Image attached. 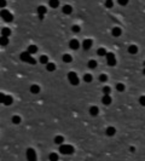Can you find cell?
I'll return each instance as SVG.
<instances>
[{
  "instance_id": "1",
  "label": "cell",
  "mask_w": 145,
  "mask_h": 161,
  "mask_svg": "<svg viewBox=\"0 0 145 161\" xmlns=\"http://www.w3.org/2000/svg\"><path fill=\"white\" fill-rule=\"evenodd\" d=\"M21 59H22L23 62H27V63H29V64H36L35 58H33V57H32V55H30L28 51H26V52H22V53H21Z\"/></svg>"
},
{
  "instance_id": "2",
  "label": "cell",
  "mask_w": 145,
  "mask_h": 161,
  "mask_svg": "<svg viewBox=\"0 0 145 161\" xmlns=\"http://www.w3.org/2000/svg\"><path fill=\"white\" fill-rule=\"evenodd\" d=\"M59 152L62 153V154L69 155V154H72V153H74V147H72V145H69V144H61Z\"/></svg>"
},
{
  "instance_id": "3",
  "label": "cell",
  "mask_w": 145,
  "mask_h": 161,
  "mask_svg": "<svg viewBox=\"0 0 145 161\" xmlns=\"http://www.w3.org/2000/svg\"><path fill=\"white\" fill-rule=\"evenodd\" d=\"M0 16H1V18L4 19L5 22H12L13 21V16H12V13L10 12L9 10H1V12H0Z\"/></svg>"
},
{
  "instance_id": "4",
  "label": "cell",
  "mask_w": 145,
  "mask_h": 161,
  "mask_svg": "<svg viewBox=\"0 0 145 161\" xmlns=\"http://www.w3.org/2000/svg\"><path fill=\"white\" fill-rule=\"evenodd\" d=\"M68 80H69V82L74 86L79 85V82H80V80H79V78H77V74L74 73V72H70V73L68 74Z\"/></svg>"
},
{
  "instance_id": "5",
  "label": "cell",
  "mask_w": 145,
  "mask_h": 161,
  "mask_svg": "<svg viewBox=\"0 0 145 161\" xmlns=\"http://www.w3.org/2000/svg\"><path fill=\"white\" fill-rule=\"evenodd\" d=\"M105 56H107V63H108V66H110V67L116 66V58H115V55H114V53L107 52Z\"/></svg>"
},
{
  "instance_id": "6",
  "label": "cell",
  "mask_w": 145,
  "mask_h": 161,
  "mask_svg": "<svg viewBox=\"0 0 145 161\" xmlns=\"http://www.w3.org/2000/svg\"><path fill=\"white\" fill-rule=\"evenodd\" d=\"M27 159L30 161H34L36 159V153L34 149H32V148L27 149Z\"/></svg>"
},
{
  "instance_id": "7",
  "label": "cell",
  "mask_w": 145,
  "mask_h": 161,
  "mask_svg": "<svg viewBox=\"0 0 145 161\" xmlns=\"http://www.w3.org/2000/svg\"><path fill=\"white\" fill-rule=\"evenodd\" d=\"M92 45H93L92 39H86V40L82 41V47L85 48V50H90V48L92 47Z\"/></svg>"
},
{
  "instance_id": "8",
  "label": "cell",
  "mask_w": 145,
  "mask_h": 161,
  "mask_svg": "<svg viewBox=\"0 0 145 161\" xmlns=\"http://www.w3.org/2000/svg\"><path fill=\"white\" fill-rule=\"evenodd\" d=\"M111 102H112V98H111V96L110 95H104L103 96V98H102V103H103L104 105L111 104Z\"/></svg>"
},
{
  "instance_id": "9",
  "label": "cell",
  "mask_w": 145,
  "mask_h": 161,
  "mask_svg": "<svg viewBox=\"0 0 145 161\" xmlns=\"http://www.w3.org/2000/svg\"><path fill=\"white\" fill-rule=\"evenodd\" d=\"M69 47L72 48V50H77V48L80 47V42H79V40H76V39L70 40V42H69Z\"/></svg>"
},
{
  "instance_id": "10",
  "label": "cell",
  "mask_w": 145,
  "mask_h": 161,
  "mask_svg": "<svg viewBox=\"0 0 145 161\" xmlns=\"http://www.w3.org/2000/svg\"><path fill=\"white\" fill-rule=\"evenodd\" d=\"M111 34H112V37L117 38V37H120L122 34V29L120 28V27H114V28L111 29Z\"/></svg>"
},
{
  "instance_id": "11",
  "label": "cell",
  "mask_w": 145,
  "mask_h": 161,
  "mask_svg": "<svg viewBox=\"0 0 145 161\" xmlns=\"http://www.w3.org/2000/svg\"><path fill=\"white\" fill-rule=\"evenodd\" d=\"M62 12H63L64 15H70L72 12V7L70 5H64L63 9H62Z\"/></svg>"
},
{
  "instance_id": "12",
  "label": "cell",
  "mask_w": 145,
  "mask_h": 161,
  "mask_svg": "<svg viewBox=\"0 0 145 161\" xmlns=\"http://www.w3.org/2000/svg\"><path fill=\"white\" fill-rule=\"evenodd\" d=\"M12 103H13V98H12L11 96H7V95L5 96V99H4L2 104H5V105H7V107H9V105H11Z\"/></svg>"
},
{
  "instance_id": "13",
  "label": "cell",
  "mask_w": 145,
  "mask_h": 161,
  "mask_svg": "<svg viewBox=\"0 0 145 161\" xmlns=\"http://www.w3.org/2000/svg\"><path fill=\"white\" fill-rule=\"evenodd\" d=\"M30 92H32V93H34V95H37V93L40 92V86L36 85V84L32 85V86H30Z\"/></svg>"
},
{
  "instance_id": "14",
  "label": "cell",
  "mask_w": 145,
  "mask_h": 161,
  "mask_svg": "<svg viewBox=\"0 0 145 161\" xmlns=\"http://www.w3.org/2000/svg\"><path fill=\"white\" fill-rule=\"evenodd\" d=\"M99 113V109H98V107H96V105H93V107H91L90 108V114L92 116H97Z\"/></svg>"
},
{
  "instance_id": "15",
  "label": "cell",
  "mask_w": 145,
  "mask_h": 161,
  "mask_svg": "<svg viewBox=\"0 0 145 161\" xmlns=\"http://www.w3.org/2000/svg\"><path fill=\"white\" fill-rule=\"evenodd\" d=\"M9 42H10V40H9V37H1L0 38V45L1 46H6V45H9Z\"/></svg>"
},
{
  "instance_id": "16",
  "label": "cell",
  "mask_w": 145,
  "mask_h": 161,
  "mask_svg": "<svg viewBox=\"0 0 145 161\" xmlns=\"http://www.w3.org/2000/svg\"><path fill=\"white\" fill-rule=\"evenodd\" d=\"M27 51L30 53V55H34V53L37 52V46H36V45H29Z\"/></svg>"
},
{
  "instance_id": "17",
  "label": "cell",
  "mask_w": 145,
  "mask_h": 161,
  "mask_svg": "<svg viewBox=\"0 0 145 161\" xmlns=\"http://www.w3.org/2000/svg\"><path fill=\"white\" fill-rule=\"evenodd\" d=\"M62 59H63V62H65V63L72 62V55H69V53H64L63 57H62Z\"/></svg>"
},
{
  "instance_id": "18",
  "label": "cell",
  "mask_w": 145,
  "mask_h": 161,
  "mask_svg": "<svg viewBox=\"0 0 145 161\" xmlns=\"http://www.w3.org/2000/svg\"><path fill=\"white\" fill-rule=\"evenodd\" d=\"M53 142L56 143V144H58V145H61V144H63V142H64V137L63 136H56Z\"/></svg>"
},
{
  "instance_id": "19",
  "label": "cell",
  "mask_w": 145,
  "mask_h": 161,
  "mask_svg": "<svg viewBox=\"0 0 145 161\" xmlns=\"http://www.w3.org/2000/svg\"><path fill=\"white\" fill-rule=\"evenodd\" d=\"M48 5L52 7V9H57L59 6V0H50L48 1Z\"/></svg>"
},
{
  "instance_id": "20",
  "label": "cell",
  "mask_w": 145,
  "mask_h": 161,
  "mask_svg": "<svg viewBox=\"0 0 145 161\" xmlns=\"http://www.w3.org/2000/svg\"><path fill=\"white\" fill-rule=\"evenodd\" d=\"M36 11H37V15H45L47 9H46V6H44V5H40V6H37Z\"/></svg>"
},
{
  "instance_id": "21",
  "label": "cell",
  "mask_w": 145,
  "mask_h": 161,
  "mask_svg": "<svg viewBox=\"0 0 145 161\" xmlns=\"http://www.w3.org/2000/svg\"><path fill=\"white\" fill-rule=\"evenodd\" d=\"M46 69H47V72H53V70H56V64L51 63V62H47L46 63Z\"/></svg>"
},
{
  "instance_id": "22",
  "label": "cell",
  "mask_w": 145,
  "mask_h": 161,
  "mask_svg": "<svg viewBox=\"0 0 145 161\" xmlns=\"http://www.w3.org/2000/svg\"><path fill=\"white\" fill-rule=\"evenodd\" d=\"M128 52H129L131 55H136L137 52H138V46H137V45H131V46L128 47Z\"/></svg>"
},
{
  "instance_id": "23",
  "label": "cell",
  "mask_w": 145,
  "mask_h": 161,
  "mask_svg": "<svg viewBox=\"0 0 145 161\" xmlns=\"http://www.w3.org/2000/svg\"><path fill=\"white\" fill-rule=\"evenodd\" d=\"M1 35H4V37H10V35H11V29L7 28V27L2 28L1 29Z\"/></svg>"
},
{
  "instance_id": "24",
  "label": "cell",
  "mask_w": 145,
  "mask_h": 161,
  "mask_svg": "<svg viewBox=\"0 0 145 161\" xmlns=\"http://www.w3.org/2000/svg\"><path fill=\"white\" fill-rule=\"evenodd\" d=\"M115 133H116V128H115V127H111V126H110V127H108V128H107V134H108L109 137L114 136Z\"/></svg>"
},
{
  "instance_id": "25",
  "label": "cell",
  "mask_w": 145,
  "mask_h": 161,
  "mask_svg": "<svg viewBox=\"0 0 145 161\" xmlns=\"http://www.w3.org/2000/svg\"><path fill=\"white\" fill-rule=\"evenodd\" d=\"M92 80H93L92 74H85V75H83V81H85V82H92Z\"/></svg>"
},
{
  "instance_id": "26",
  "label": "cell",
  "mask_w": 145,
  "mask_h": 161,
  "mask_svg": "<svg viewBox=\"0 0 145 161\" xmlns=\"http://www.w3.org/2000/svg\"><path fill=\"white\" fill-rule=\"evenodd\" d=\"M12 123H15V125L21 123V116H18V115H13V116H12Z\"/></svg>"
},
{
  "instance_id": "27",
  "label": "cell",
  "mask_w": 145,
  "mask_h": 161,
  "mask_svg": "<svg viewBox=\"0 0 145 161\" xmlns=\"http://www.w3.org/2000/svg\"><path fill=\"white\" fill-rule=\"evenodd\" d=\"M97 55H98V56H105V55H107V50L104 47H99L97 50Z\"/></svg>"
},
{
  "instance_id": "28",
  "label": "cell",
  "mask_w": 145,
  "mask_h": 161,
  "mask_svg": "<svg viewBox=\"0 0 145 161\" xmlns=\"http://www.w3.org/2000/svg\"><path fill=\"white\" fill-rule=\"evenodd\" d=\"M88 68H91V69L97 68V62H96L94 59H91V61H88Z\"/></svg>"
},
{
  "instance_id": "29",
  "label": "cell",
  "mask_w": 145,
  "mask_h": 161,
  "mask_svg": "<svg viewBox=\"0 0 145 161\" xmlns=\"http://www.w3.org/2000/svg\"><path fill=\"white\" fill-rule=\"evenodd\" d=\"M103 93L104 95H110L111 93V87L110 86H104L103 87Z\"/></svg>"
},
{
  "instance_id": "30",
  "label": "cell",
  "mask_w": 145,
  "mask_h": 161,
  "mask_svg": "<svg viewBox=\"0 0 145 161\" xmlns=\"http://www.w3.org/2000/svg\"><path fill=\"white\" fill-rule=\"evenodd\" d=\"M40 62H41L42 64H46V63L48 62V57L46 56V55H42V56L40 57Z\"/></svg>"
},
{
  "instance_id": "31",
  "label": "cell",
  "mask_w": 145,
  "mask_h": 161,
  "mask_svg": "<svg viewBox=\"0 0 145 161\" xmlns=\"http://www.w3.org/2000/svg\"><path fill=\"white\" fill-rule=\"evenodd\" d=\"M125 88H126V87H125V85H123V84H121V82L116 85V90H117V91H120V92L125 91Z\"/></svg>"
},
{
  "instance_id": "32",
  "label": "cell",
  "mask_w": 145,
  "mask_h": 161,
  "mask_svg": "<svg viewBox=\"0 0 145 161\" xmlns=\"http://www.w3.org/2000/svg\"><path fill=\"white\" fill-rule=\"evenodd\" d=\"M72 30L74 32V33H79L80 30H81V28H80V26H77V24H74L72 27Z\"/></svg>"
},
{
  "instance_id": "33",
  "label": "cell",
  "mask_w": 145,
  "mask_h": 161,
  "mask_svg": "<svg viewBox=\"0 0 145 161\" xmlns=\"http://www.w3.org/2000/svg\"><path fill=\"white\" fill-rule=\"evenodd\" d=\"M108 80V76H107V74H100L99 75V81H102V82H105Z\"/></svg>"
},
{
  "instance_id": "34",
  "label": "cell",
  "mask_w": 145,
  "mask_h": 161,
  "mask_svg": "<svg viewBox=\"0 0 145 161\" xmlns=\"http://www.w3.org/2000/svg\"><path fill=\"white\" fill-rule=\"evenodd\" d=\"M48 159L50 160H58V155L57 154H54V153H52V154H50V156H48Z\"/></svg>"
},
{
  "instance_id": "35",
  "label": "cell",
  "mask_w": 145,
  "mask_h": 161,
  "mask_svg": "<svg viewBox=\"0 0 145 161\" xmlns=\"http://www.w3.org/2000/svg\"><path fill=\"white\" fill-rule=\"evenodd\" d=\"M105 6H107L108 9L112 7V6H114V2H112V0H107V1H105Z\"/></svg>"
},
{
  "instance_id": "36",
  "label": "cell",
  "mask_w": 145,
  "mask_h": 161,
  "mask_svg": "<svg viewBox=\"0 0 145 161\" xmlns=\"http://www.w3.org/2000/svg\"><path fill=\"white\" fill-rule=\"evenodd\" d=\"M6 5H7L6 0H0V9H5Z\"/></svg>"
},
{
  "instance_id": "37",
  "label": "cell",
  "mask_w": 145,
  "mask_h": 161,
  "mask_svg": "<svg viewBox=\"0 0 145 161\" xmlns=\"http://www.w3.org/2000/svg\"><path fill=\"white\" fill-rule=\"evenodd\" d=\"M139 103L143 105V107H145V96H142V97L139 98Z\"/></svg>"
},
{
  "instance_id": "38",
  "label": "cell",
  "mask_w": 145,
  "mask_h": 161,
  "mask_svg": "<svg viewBox=\"0 0 145 161\" xmlns=\"http://www.w3.org/2000/svg\"><path fill=\"white\" fill-rule=\"evenodd\" d=\"M118 4L121 5V6H125V5H127L128 4V0H117Z\"/></svg>"
},
{
  "instance_id": "39",
  "label": "cell",
  "mask_w": 145,
  "mask_h": 161,
  "mask_svg": "<svg viewBox=\"0 0 145 161\" xmlns=\"http://www.w3.org/2000/svg\"><path fill=\"white\" fill-rule=\"evenodd\" d=\"M5 93H0V103H2L4 102V99H5Z\"/></svg>"
},
{
  "instance_id": "40",
  "label": "cell",
  "mask_w": 145,
  "mask_h": 161,
  "mask_svg": "<svg viewBox=\"0 0 145 161\" xmlns=\"http://www.w3.org/2000/svg\"><path fill=\"white\" fill-rule=\"evenodd\" d=\"M129 150H131V152H134V150H136V148H134V147H131V148H129Z\"/></svg>"
},
{
  "instance_id": "41",
  "label": "cell",
  "mask_w": 145,
  "mask_h": 161,
  "mask_svg": "<svg viewBox=\"0 0 145 161\" xmlns=\"http://www.w3.org/2000/svg\"><path fill=\"white\" fill-rule=\"evenodd\" d=\"M143 73H144V75H145V68H144V69H143Z\"/></svg>"
},
{
  "instance_id": "42",
  "label": "cell",
  "mask_w": 145,
  "mask_h": 161,
  "mask_svg": "<svg viewBox=\"0 0 145 161\" xmlns=\"http://www.w3.org/2000/svg\"><path fill=\"white\" fill-rule=\"evenodd\" d=\"M144 66H145V61H144Z\"/></svg>"
}]
</instances>
